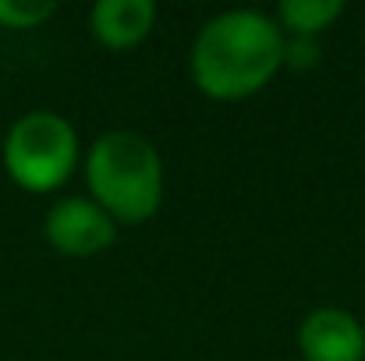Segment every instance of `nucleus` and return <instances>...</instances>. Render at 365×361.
Masks as SVG:
<instances>
[{"instance_id":"2","label":"nucleus","mask_w":365,"mask_h":361,"mask_svg":"<svg viewBox=\"0 0 365 361\" xmlns=\"http://www.w3.org/2000/svg\"><path fill=\"white\" fill-rule=\"evenodd\" d=\"M86 181L93 202L124 224L149 220L163 202V159L145 135L128 127L103 131L89 145Z\"/></svg>"},{"instance_id":"7","label":"nucleus","mask_w":365,"mask_h":361,"mask_svg":"<svg viewBox=\"0 0 365 361\" xmlns=\"http://www.w3.org/2000/svg\"><path fill=\"white\" fill-rule=\"evenodd\" d=\"M344 11V0H284L277 7V18L287 36H319L330 21H337Z\"/></svg>"},{"instance_id":"6","label":"nucleus","mask_w":365,"mask_h":361,"mask_svg":"<svg viewBox=\"0 0 365 361\" xmlns=\"http://www.w3.org/2000/svg\"><path fill=\"white\" fill-rule=\"evenodd\" d=\"M153 21H156L153 0H100L89 14L93 36L110 50H124V46L142 43L149 36Z\"/></svg>"},{"instance_id":"5","label":"nucleus","mask_w":365,"mask_h":361,"mask_svg":"<svg viewBox=\"0 0 365 361\" xmlns=\"http://www.w3.org/2000/svg\"><path fill=\"white\" fill-rule=\"evenodd\" d=\"M305 361H365V326L344 308H316L298 326Z\"/></svg>"},{"instance_id":"4","label":"nucleus","mask_w":365,"mask_h":361,"mask_svg":"<svg viewBox=\"0 0 365 361\" xmlns=\"http://www.w3.org/2000/svg\"><path fill=\"white\" fill-rule=\"evenodd\" d=\"M43 234L46 241L71 258H89L107 251L118 241V220L93 199L82 195H68L57 199L43 220Z\"/></svg>"},{"instance_id":"1","label":"nucleus","mask_w":365,"mask_h":361,"mask_svg":"<svg viewBox=\"0 0 365 361\" xmlns=\"http://www.w3.org/2000/svg\"><path fill=\"white\" fill-rule=\"evenodd\" d=\"M284 64V28L262 11L235 7L210 18L192 43V78L213 100H245Z\"/></svg>"},{"instance_id":"3","label":"nucleus","mask_w":365,"mask_h":361,"mask_svg":"<svg viewBox=\"0 0 365 361\" xmlns=\"http://www.w3.org/2000/svg\"><path fill=\"white\" fill-rule=\"evenodd\" d=\"M78 167V131L53 110H29L4 135V170L32 195L57 192Z\"/></svg>"},{"instance_id":"9","label":"nucleus","mask_w":365,"mask_h":361,"mask_svg":"<svg viewBox=\"0 0 365 361\" xmlns=\"http://www.w3.org/2000/svg\"><path fill=\"white\" fill-rule=\"evenodd\" d=\"M323 57V46L316 36H284V64L294 68V71H305V68H316Z\"/></svg>"},{"instance_id":"8","label":"nucleus","mask_w":365,"mask_h":361,"mask_svg":"<svg viewBox=\"0 0 365 361\" xmlns=\"http://www.w3.org/2000/svg\"><path fill=\"white\" fill-rule=\"evenodd\" d=\"M53 14V0H0V28H36Z\"/></svg>"}]
</instances>
